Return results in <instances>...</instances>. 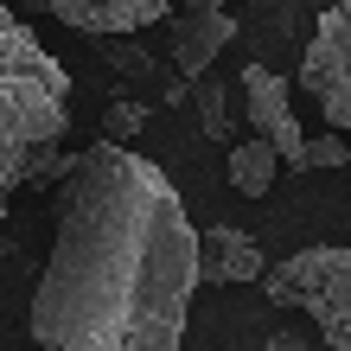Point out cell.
<instances>
[{
  "label": "cell",
  "instance_id": "2",
  "mask_svg": "<svg viewBox=\"0 0 351 351\" xmlns=\"http://www.w3.org/2000/svg\"><path fill=\"white\" fill-rule=\"evenodd\" d=\"M71 128V77L0 0V223L19 185H51L64 173L58 141Z\"/></svg>",
  "mask_w": 351,
  "mask_h": 351
},
{
  "label": "cell",
  "instance_id": "12",
  "mask_svg": "<svg viewBox=\"0 0 351 351\" xmlns=\"http://www.w3.org/2000/svg\"><path fill=\"white\" fill-rule=\"evenodd\" d=\"M102 128H109V141H128V134H141V128H147V109H141V102H109Z\"/></svg>",
  "mask_w": 351,
  "mask_h": 351
},
{
  "label": "cell",
  "instance_id": "7",
  "mask_svg": "<svg viewBox=\"0 0 351 351\" xmlns=\"http://www.w3.org/2000/svg\"><path fill=\"white\" fill-rule=\"evenodd\" d=\"M38 7L90 38H128L141 26H154V19H167L173 0H38Z\"/></svg>",
  "mask_w": 351,
  "mask_h": 351
},
{
  "label": "cell",
  "instance_id": "1",
  "mask_svg": "<svg viewBox=\"0 0 351 351\" xmlns=\"http://www.w3.org/2000/svg\"><path fill=\"white\" fill-rule=\"evenodd\" d=\"M192 287V217L173 179L115 141L71 160L58 237L32 294V345L179 351Z\"/></svg>",
  "mask_w": 351,
  "mask_h": 351
},
{
  "label": "cell",
  "instance_id": "14",
  "mask_svg": "<svg viewBox=\"0 0 351 351\" xmlns=\"http://www.w3.org/2000/svg\"><path fill=\"white\" fill-rule=\"evenodd\" d=\"M268 351H300V339H294V332H275V339H268Z\"/></svg>",
  "mask_w": 351,
  "mask_h": 351
},
{
  "label": "cell",
  "instance_id": "11",
  "mask_svg": "<svg viewBox=\"0 0 351 351\" xmlns=\"http://www.w3.org/2000/svg\"><path fill=\"white\" fill-rule=\"evenodd\" d=\"M198 115H204V134L230 141V121H223V90L211 84V77H198Z\"/></svg>",
  "mask_w": 351,
  "mask_h": 351
},
{
  "label": "cell",
  "instance_id": "8",
  "mask_svg": "<svg viewBox=\"0 0 351 351\" xmlns=\"http://www.w3.org/2000/svg\"><path fill=\"white\" fill-rule=\"evenodd\" d=\"M230 38H237V19L223 13V0H185L179 19H173V64L185 77H204Z\"/></svg>",
  "mask_w": 351,
  "mask_h": 351
},
{
  "label": "cell",
  "instance_id": "9",
  "mask_svg": "<svg viewBox=\"0 0 351 351\" xmlns=\"http://www.w3.org/2000/svg\"><path fill=\"white\" fill-rule=\"evenodd\" d=\"M275 173H281V160H275V147H268L262 134L230 141V160H223V179H230V192H243V198H268Z\"/></svg>",
  "mask_w": 351,
  "mask_h": 351
},
{
  "label": "cell",
  "instance_id": "10",
  "mask_svg": "<svg viewBox=\"0 0 351 351\" xmlns=\"http://www.w3.org/2000/svg\"><path fill=\"white\" fill-rule=\"evenodd\" d=\"M351 160V141L332 128V134H313V141H300V154H294V173H339Z\"/></svg>",
  "mask_w": 351,
  "mask_h": 351
},
{
  "label": "cell",
  "instance_id": "6",
  "mask_svg": "<svg viewBox=\"0 0 351 351\" xmlns=\"http://www.w3.org/2000/svg\"><path fill=\"white\" fill-rule=\"evenodd\" d=\"M268 268L262 243L243 237V230H223V223H211V230H192V275L204 287H237V281H256Z\"/></svg>",
  "mask_w": 351,
  "mask_h": 351
},
{
  "label": "cell",
  "instance_id": "13",
  "mask_svg": "<svg viewBox=\"0 0 351 351\" xmlns=\"http://www.w3.org/2000/svg\"><path fill=\"white\" fill-rule=\"evenodd\" d=\"M109 58H115L121 71H154V64H147V51H134V45H121V38H109Z\"/></svg>",
  "mask_w": 351,
  "mask_h": 351
},
{
  "label": "cell",
  "instance_id": "3",
  "mask_svg": "<svg viewBox=\"0 0 351 351\" xmlns=\"http://www.w3.org/2000/svg\"><path fill=\"white\" fill-rule=\"evenodd\" d=\"M262 294L275 306H300V313L319 319V339L332 351H351V250L339 243H319V250H300L275 268H262Z\"/></svg>",
  "mask_w": 351,
  "mask_h": 351
},
{
  "label": "cell",
  "instance_id": "5",
  "mask_svg": "<svg viewBox=\"0 0 351 351\" xmlns=\"http://www.w3.org/2000/svg\"><path fill=\"white\" fill-rule=\"evenodd\" d=\"M243 102H250L256 134L275 147V160L294 167V154H300L306 134H300V121H294V90H287V77L268 71V64H243Z\"/></svg>",
  "mask_w": 351,
  "mask_h": 351
},
{
  "label": "cell",
  "instance_id": "4",
  "mask_svg": "<svg viewBox=\"0 0 351 351\" xmlns=\"http://www.w3.org/2000/svg\"><path fill=\"white\" fill-rule=\"evenodd\" d=\"M300 90L319 102V115L351 141V0L319 13L313 45L300 58Z\"/></svg>",
  "mask_w": 351,
  "mask_h": 351
}]
</instances>
